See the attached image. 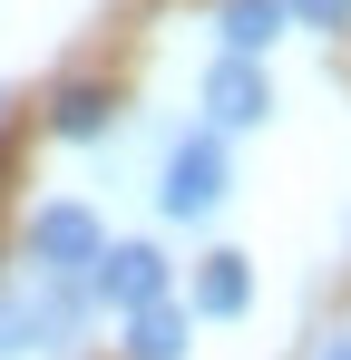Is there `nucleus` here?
<instances>
[{
  "mask_svg": "<svg viewBox=\"0 0 351 360\" xmlns=\"http://www.w3.org/2000/svg\"><path fill=\"white\" fill-rule=\"evenodd\" d=\"M58 341H68V302L30 292V283H0V360H20V351H58Z\"/></svg>",
  "mask_w": 351,
  "mask_h": 360,
  "instance_id": "4",
  "label": "nucleus"
},
{
  "mask_svg": "<svg viewBox=\"0 0 351 360\" xmlns=\"http://www.w3.org/2000/svg\"><path fill=\"white\" fill-rule=\"evenodd\" d=\"M98 214H88V205H39V214H30V263H39V273H49V283H68V273H88V263H98Z\"/></svg>",
  "mask_w": 351,
  "mask_h": 360,
  "instance_id": "1",
  "label": "nucleus"
},
{
  "mask_svg": "<svg viewBox=\"0 0 351 360\" xmlns=\"http://www.w3.org/2000/svg\"><path fill=\"white\" fill-rule=\"evenodd\" d=\"M244 302H254V273H244V253H205V273H195V311L234 321Z\"/></svg>",
  "mask_w": 351,
  "mask_h": 360,
  "instance_id": "7",
  "label": "nucleus"
},
{
  "mask_svg": "<svg viewBox=\"0 0 351 360\" xmlns=\"http://www.w3.org/2000/svg\"><path fill=\"white\" fill-rule=\"evenodd\" d=\"M156 205H166V214H185V224H195V214H215V205H225V146H215V136H176Z\"/></svg>",
  "mask_w": 351,
  "mask_h": 360,
  "instance_id": "2",
  "label": "nucleus"
},
{
  "mask_svg": "<svg viewBox=\"0 0 351 360\" xmlns=\"http://www.w3.org/2000/svg\"><path fill=\"white\" fill-rule=\"evenodd\" d=\"M108 127V88H58V136H98Z\"/></svg>",
  "mask_w": 351,
  "mask_h": 360,
  "instance_id": "9",
  "label": "nucleus"
},
{
  "mask_svg": "<svg viewBox=\"0 0 351 360\" xmlns=\"http://www.w3.org/2000/svg\"><path fill=\"white\" fill-rule=\"evenodd\" d=\"M292 10H302L312 30H342V20H351V0H283V20H292Z\"/></svg>",
  "mask_w": 351,
  "mask_h": 360,
  "instance_id": "10",
  "label": "nucleus"
},
{
  "mask_svg": "<svg viewBox=\"0 0 351 360\" xmlns=\"http://www.w3.org/2000/svg\"><path fill=\"white\" fill-rule=\"evenodd\" d=\"M127 360H185V311H176V302L127 311Z\"/></svg>",
  "mask_w": 351,
  "mask_h": 360,
  "instance_id": "6",
  "label": "nucleus"
},
{
  "mask_svg": "<svg viewBox=\"0 0 351 360\" xmlns=\"http://www.w3.org/2000/svg\"><path fill=\"white\" fill-rule=\"evenodd\" d=\"M273 30H283V0H225V49L234 59H254Z\"/></svg>",
  "mask_w": 351,
  "mask_h": 360,
  "instance_id": "8",
  "label": "nucleus"
},
{
  "mask_svg": "<svg viewBox=\"0 0 351 360\" xmlns=\"http://www.w3.org/2000/svg\"><path fill=\"white\" fill-rule=\"evenodd\" d=\"M322 360H351V331H342V341H322Z\"/></svg>",
  "mask_w": 351,
  "mask_h": 360,
  "instance_id": "11",
  "label": "nucleus"
},
{
  "mask_svg": "<svg viewBox=\"0 0 351 360\" xmlns=\"http://www.w3.org/2000/svg\"><path fill=\"white\" fill-rule=\"evenodd\" d=\"M205 108H215V127H254L264 108H273V88H264L254 59H215L205 68Z\"/></svg>",
  "mask_w": 351,
  "mask_h": 360,
  "instance_id": "5",
  "label": "nucleus"
},
{
  "mask_svg": "<svg viewBox=\"0 0 351 360\" xmlns=\"http://www.w3.org/2000/svg\"><path fill=\"white\" fill-rule=\"evenodd\" d=\"M98 302L108 311H147V302H166V253L156 243H98Z\"/></svg>",
  "mask_w": 351,
  "mask_h": 360,
  "instance_id": "3",
  "label": "nucleus"
}]
</instances>
